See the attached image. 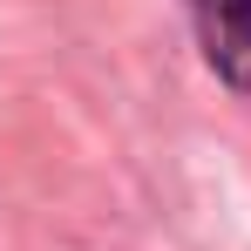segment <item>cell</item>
<instances>
[{
  "mask_svg": "<svg viewBox=\"0 0 251 251\" xmlns=\"http://www.w3.org/2000/svg\"><path fill=\"white\" fill-rule=\"evenodd\" d=\"M190 21H197L204 61L238 95H251V0H190Z\"/></svg>",
  "mask_w": 251,
  "mask_h": 251,
  "instance_id": "6da1fadb",
  "label": "cell"
}]
</instances>
